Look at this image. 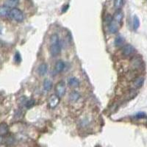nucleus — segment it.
I'll return each instance as SVG.
<instances>
[{
  "mask_svg": "<svg viewBox=\"0 0 147 147\" xmlns=\"http://www.w3.org/2000/svg\"><path fill=\"white\" fill-rule=\"evenodd\" d=\"M50 53L53 57L57 56L61 52V42L57 41L50 43Z\"/></svg>",
  "mask_w": 147,
  "mask_h": 147,
  "instance_id": "obj_2",
  "label": "nucleus"
},
{
  "mask_svg": "<svg viewBox=\"0 0 147 147\" xmlns=\"http://www.w3.org/2000/svg\"><path fill=\"white\" fill-rule=\"evenodd\" d=\"M10 8L6 7L5 5L0 6V16L2 17H6V16H9L10 13Z\"/></svg>",
  "mask_w": 147,
  "mask_h": 147,
  "instance_id": "obj_12",
  "label": "nucleus"
},
{
  "mask_svg": "<svg viewBox=\"0 0 147 147\" xmlns=\"http://www.w3.org/2000/svg\"><path fill=\"white\" fill-rule=\"evenodd\" d=\"M108 26H109L110 33H112V34H115V33H118V26L117 23H116L114 20H113Z\"/></svg>",
  "mask_w": 147,
  "mask_h": 147,
  "instance_id": "obj_11",
  "label": "nucleus"
},
{
  "mask_svg": "<svg viewBox=\"0 0 147 147\" xmlns=\"http://www.w3.org/2000/svg\"><path fill=\"white\" fill-rule=\"evenodd\" d=\"M124 5V0H115L114 7L116 10H120Z\"/></svg>",
  "mask_w": 147,
  "mask_h": 147,
  "instance_id": "obj_18",
  "label": "nucleus"
},
{
  "mask_svg": "<svg viewBox=\"0 0 147 147\" xmlns=\"http://www.w3.org/2000/svg\"><path fill=\"white\" fill-rule=\"evenodd\" d=\"M19 2V0H7L5 3V5L9 8H14Z\"/></svg>",
  "mask_w": 147,
  "mask_h": 147,
  "instance_id": "obj_13",
  "label": "nucleus"
},
{
  "mask_svg": "<svg viewBox=\"0 0 147 147\" xmlns=\"http://www.w3.org/2000/svg\"><path fill=\"white\" fill-rule=\"evenodd\" d=\"M2 137L0 136V143H1V142H2Z\"/></svg>",
  "mask_w": 147,
  "mask_h": 147,
  "instance_id": "obj_25",
  "label": "nucleus"
},
{
  "mask_svg": "<svg viewBox=\"0 0 147 147\" xmlns=\"http://www.w3.org/2000/svg\"><path fill=\"white\" fill-rule=\"evenodd\" d=\"M38 74L41 75V76H44L45 74H47V71H48V66H47V63H43L39 66L38 67Z\"/></svg>",
  "mask_w": 147,
  "mask_h": 147,
  "instance_id": "obj_8",
  "label": "nucleus"
},
{
  "mask_svg": "<svg viewBox=\"0 0 147 147\" xmlns=\"http://www.w3.org/2000/svg\"><path fill=\"white\" fill-rule=\"evenodd\" d=\"M60 103V97L57 95H52L49 100V106L50 108H55Z\"/></svg>",
  "mask_w": 147,
  "mask_h": 147,
  "instance_id": "obj_5",
  "label": "nucleus"
},
{
  "mask_svg": "<svg viewBox=\"0 0 147 147\" xmlns=\"http://www.w3.org/2000/svg\"><path fill=\"white\" fill-rule=\"evenodd\" d=\"M33 105H34V101L33 100H29L26 102V107L27 108H29Z\"/></svg>",
  "mask_w": 147,
  "mask_h": 147,
  "instance_id": "obj_23",
  "label": "nucleus"
},
{
  "mask_svg": "<svg viewBox=\"0 0 147 147\" xmlns=\"http://www.w3.org/2000/svg\"><path fill=\"white\" fill-rule=\"evenodd\" d=\"M55 90H56L57 96H58L60 98L63 96L65 95V94H66V85H65L64 82H63V81L59 82L57 84V85H56Z\"/></svg>",
  "mask_w": 147,
  "mask_h": 147,
  "instance_id": "obj_3",
  "label": "nucleus"
},
{
  "mask_svg": "<svg viewBox=\"0 0 147 147\" xmlns=\"http://www.w3.org/2000/svg\"><path fill=\"white\" fill-rule=\"evenodd\" d=\"M140 27V20H139L138 17L136 16H134L133 18V28L134 29H138Z\"/></svg>",
  "mask_w": 147,
  "mask_h": 147,
  "instance_id": "obj_19",
  "label": "nucleus"
},
{
  "mask_svg": "<svg viewBox=\"0 0 147 147\" xmlns=\"http://www.w3.org/2000/svg\"><path fill=\"white\" fill-rule=\"evenodd\" d=\"M124 43V39L122 36L121 35H118L116 38L115 39V46L117 47H121V45H123Z\"/></svg>",
  "mask_w": 147,
  "mask_h": 147,
  "instance_id": "obj_16",
  "label": "nucleus"
},
{
  "mask_svg": "<svg viewBox=\"0 0 147 147\" xmlns=\"http://www.w3.org/2000/svg\"><path fill=\"white\" fill-rule=\"evenodd\" d=\"M144 78L142 77V76H139V77L136 78L135 80V81L133 82V87L135 88H141L142 85H144Z\"/></svg>",
  "mask_w": 147,
  "mask_h": 147,
  "instance_id": "obj_10",
  "label": "nucleus"
},
{
  "mask_svg": "<svg viewBox=\"0 0 147 147\" xmlns=\"http://www.w3.org/2000/svg\"><path fill=\"white\" fill-rule=\"evenodd\" d=\"M112 21H113V18H112L110 15H107V16H106L105 21H106V23L108 24V25H109V24H110Z\"/></svg>",
  "mask_w": 147,
  "mask_h": 147,
  "instance_id": "obj_21",
  "label": "nucleus"
},
{
  "mask_svg": "<svg viewBox=\"0 0 147 147\" xmlns=\"http://www.w3.org/2000/svg\"><path fill=\"white\" fill-rule=\"evenodd\" d=\"M52 88V82L49 80V79H46L43 81V89L46 91H49Z\"/></svg>",
  "mask_w": 147,
  "mask_h": 147,
  "instance_id": "obj_14",
  "label": "nucleus"
},
{
  "mask_svg": "<svg viewBox=\"0 0 147 147\" xmlns=\"http://www.w3.org/2000/svg\"><path fill=\"white\" fill-rule=\"evenodd\" d=\"M7 132H8L7 125L5 123L0 124V136L6 135Z\"/></svg>",
  "mask_w": 147,
  "mask_h": 147,
  "instance_id": "obj_15",
  "label": "nucleus"
},
{
  "mask_svg": "<svg viewBox=\"0 0 147 147\" xmlns=\"http://www.w3.org/2000/svg\"><path fill=\"white\" fill-rule=\"evenodd\" d=\"M65 68V63L63 61H58L55 66V71L56 73H61L63 71Z\"/></svg>",
  "mask_w": 147,
  "mask_h": 147,
  "instance_id": "obj_7",
  "label": "nucleus"
},
{
  "mask_svg": "<svg viewBox=\"0 0 147 147\" xmlns=\"http://www.w3.org/2000/svg\"><path fill=\"white\" fill-rule=\"evenodd\" d=\"M80 94L76 91H73L71 92L70 94V100L73 102H76L78 99H80Z\"/></svg>",
  "mask_w": 147,
  "mask_h": 147,
  "instance_id": "obj_17",
  "label": "nucleus"
},
{
  "mask_svg": "<svg viewBox=\"0 0 147 147\" xmlns=\"http://www.w3.org/2000/svg\"><path fill=\"white\" fill-rule=\"evenodd\" d=\"M21 56H20V55H19V52H17V53L15 55V61L17 63H20L21 62Z\"/></svg>",
  "mask_w": 147,
  "mask_h": 147,
  "instance_id": "obj_22",
  "label": "nucleus"
},
{
  "mask_svg": "<svg viewBox=\"0 0 147 147\" xmlns=\"http://www.w3.org/2000/svg\"><path fill=\"white\" fill-rule=\"evenodd\" d=\"M9 16L17 22H21V21H24V13H22V11L20 9L16 8V7L11 9Z\"/></svg>",
  "mask_w": 147,
  "mask_h": 147,
  "instance_id": "obj_1",
  "label": "nucleus"
},
{
  "mask_svg": "<svg viewBox=\"0 0 147 147\" xmlns=\"http://www.w3.org/2000/svg\"><path fill=\"white\" fill-rule=\"evenodd\" d=\"M146 116V113H144V112H138V113H137V114L135 115V117L136 118L140 119V118H145Z\"/></svg>",
  "mask_w": 147,
  "mask_h": 147,
  "instance_id": "obj_20",
  "label": "nucleus"
},
{
  "mask_svg": "<svg viewBox=\"0 0 147 147\" xmlns=\"http://www.w3.org/2000/svg\"><path fill=\"white\" fill-rule=\"evenodd\" d=\"M68 84L71 87H73V88H78L80 85L79 80L77 78L74 77V76H71V77H69L68 79Z\"/></svg>",
  "mask_w": 147,
  "mask_h": 147,
  "instance_id": "obj_6",
  "label": "nucleus"
},
{
  "mask_svg": "<svg viewBox=\"0 0 147 147\" xmlns=\"http://www.w3.org/2000/svg\"><path fill=\"white\" fill-rule=\"evenodd\" d=\"M123 18H124V13L123 12L120 10H118L116 13H115V15H114V19L116 23H118V24H121L122 20H123Z\"/></svg>",
  "mask_w": 147,
  "mask_h": 147,
  "instance_id": "obj_9",
  "label": "nucleus"
},
{
  "mask_svg": "<svg viewBox=\"0 0 147 147\" xmlns=\"http://www.w3.org/2000/svg\"><path fill=\"white\" fill-rule=\"evenodd\" d=\"M135 49L130 44H126L123 47L122 49V54L125 57H129V56L132 55V54L135 53Z\"/></svg>",
  "mask_w": 147,
  "mask_h": 147,
  "instance_id": "obj_4",
  "label": "nucleus"
},
{
  "mask_svg": "<svg viewBox=\"0 0 147 147\" xmlns=\"http://www.w3.org/2000/svg\"><path fill=\"white\" fill-rule=\"evenodd\" d=\"M69 5H67L64 6V7H63V8H62V12H63V13H65V12H66V11H67L68 9H69Z\"/></svg>",
  "mask_w": 147,
  "mask_h": 147,
  "instance_id": "obj_24",
  "label": "nucleus"
}]
</instances>
